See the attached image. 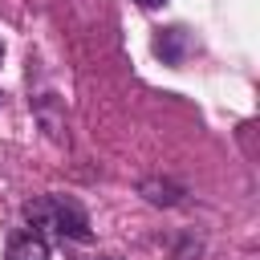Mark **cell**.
I'll use <instances>...</instances> for the list:
<instances>
[{"mask_svg": "<svg viewBox=\"0 0 260 260\" xmlns=\"http://www.w3.org/2000/svg\"><path fill=\"white\" fill-rule=\"evenodd\" d=\"M0 57H4V45H0Z\"/></svg>", "mask_w": 260, "mask_h": 260, "instance_id": "52a82bcc", "label": "cell"}, {"mask_svg": "<svg viewBox=\"0 0 260 260\" xmlns=\"http://www.w3.org/2000/svg\"><path fill=\"white\" fill-rule=\"evenodd\" d=\"M134 4H138V8H162L167 0H134Z\"/></svg>", "mask_w": 260, "mask_h": 260, "instance_id": "8992f818", "label": "cell"}, {"mask_svg": "<svg viewBox=\"0 0 260 260\" xmlns=\"http://www.w3.org/2000/svg\"><path fill=\"white\" fill-rule=\"evenodd\" d=\"M187 53H191V37H187V28H158V37H154V57L162 61V65H183L187 61Z\"/></svg>", "mask_w": 260, "mask_h": 260, "instance_id": "7a4b0ae2", "label": "cell"}, {"mask_svg": "<svg viewBox=\"0 0 260 260\" xmlns=\"http://www.w3.org/2000/svg\"><path fill=\"white\" fill-rule=\"evenodd\" d=\"M138 191H142L154 207H175V203L183 199V187H175V183H158V179H146Z\"/></svg>", "mask_w": 260, "mask_h": 260, "instance_id": "5b68a950", "label": "cell"}, {"mask_svg": "<svg viewBox=\"0 0 260 260\" xmlns=\"http://www.w3.org/2000/svg\"><path fill=\"white\" fill-rule=\"evenodd\" d=\"M37 118H41V126H45V134L53 138V142H65V110H61V102H57V93H45V98H37Z\"/></svg>", "mask_w": 260, "mask_h": 260, "instance_id": "277c9868", "label": "cell"}, {"mask_svg": "<svg viewBox=\"0 0 260 260\" xmlns=\"http://www.w3.org/2000/svg\"><path fill=\"white\" fill-rule=\"evenodd\" d=\"M24 219L37 228V232H53L61 240H77V244H89L93 232H89V215L77 199H65V195H41L32 203H24Z\"/></svg>", "mask_w": 260, "mask_h": 260, "instance_id": "6da1fadb", "label": "cell"}, {"mask_svg": "<svg viewBox=\"0 0 260 260\" xmlns=\"http://www.w3.org/2000/svg\"><path fill=\"white\" fill-rule=\"evenodd\" d=\"M8 260H49V240L37 228H24L8 240Z\"/></svg>", "mask_w": 260, "mask_h": 260, "instance_id": "3957f363", "label": "cell"}]
</instances>
